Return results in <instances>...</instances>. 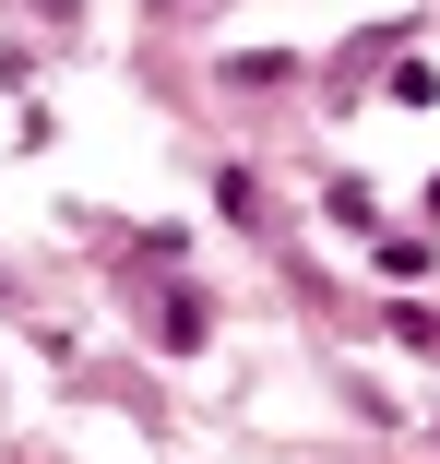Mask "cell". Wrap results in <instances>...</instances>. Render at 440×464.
<instances>
[]
</instances>
